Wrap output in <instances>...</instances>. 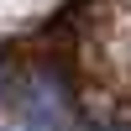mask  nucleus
<instances>
[{
    "label": "nucleus",
    "instance_id": "nucleus-2",
    "mask_svg": "<svg viewBox=\"0 0 131 131\" xmlns=\"http://www.w3.org/2000/svg\"><path fill=\"white\" fill-rule=\"evenodd\" d=\"M5 89H10V68H5V52H0V100H5Z\"/></svg>",
    "mask_w": 131,
    "mask_h": 131
},
{
    "label": "nucleus",
    "instance_id": "nucleus-1",
    "mask_svg": "<svg viewBox=\"0 0 131 131\" xmlns=\"http://www.w3.org/2000/svg\"><path fill=\"white\" fill-rule=\"evenodd\" d=\"M21 110H26L31 126H47V131H73V105L68 94H63V84L52 79V73H31L26 89H21Z\"/></svg>",
    "mask_w": 131,
    "mask_h": 131
}]
</instances>
